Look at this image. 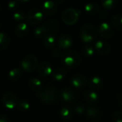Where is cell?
I'll list each match as a JSON object with an SVG mask.
<instances>
[{"label":"cell","mask_w":122,"mask_h":122,"mask_svg":"<svg viewBox=\"0 0 122 122\" xmlns=\"http://www.w3.org/2000/svg\"><path fill=\"white\" fill-rule=\"evenodd\" d=\"M61 61L66 68L74 69L81 64V57L76 51L69 50L62 54Z\"/></svg>","instance_id":"1"},{"label":"cell","mask_w":122,"mask_h":122,"mask_svg":"<svg viewBox=\"0 0 122 122\" xmlns=\"http://www.w3.org/2000/svg\"><path fill=\"white\" fill-rule=\"evenodd\" d=\"M97 35L98 29L92 24H86L84 25L80 31V38L81 41L86 44L93 42L97 39Z\"/></svg>","instance_id":"2"},{"label":"cell","mask_w":122,"mask_h":122,"mask_svg":"<svg viewBox=\"0 0 122 122\" xmlns=\"http://www.w3.org/2000/svg\"><path fill=\"white\" fill-rule=\"evenodd\" d=\"M36 97L43 104L50 105L54 104L56 99V90L53 86H47L42 92H37Z\"/></svg>","instance_id":"3"},{"label":"cell","mask_w":122,"mask_h":122,"mask_svg":"<svg viewBox=\"0 0 122 122\" xmlns=\"http://www.w3.org/2000/svg\"><path fill=\"white\" fill-rule=\"evenodd\" d=\"M79 17V11L74 8H69L64 10L62 14V20L67 25L76 24Z\"/></svg>","instance_id":"4"},{"label":"cell","mask_w":122,"mask_h":122,"mask_svg":"<svg viewBox=\"0 0 122 122\" xmlns=\"http://www.w3.org/2000/svg\"><path fill=\"white\" fill-rule=\"evenodd\" d=\"M21 65L24 71L31 72L36 69L38 66V60L34 55H27L22 59Z\"/></svg>","instance_id":"5"},{"label":"cell","mask_w":122,"mask_h":122,"mask_svg":"<svg viewBox=\"0 0 122 122\" xmlns=\"http://www.w3.org/2000/svg\"><path fill=\"white\" fill-rule=\"evenodd\" d=\"M44 18V14L42 13L41 11H40L38 9H31L26 17V19L27 22L31 25H36L40 23Z\"/></svg>","instance_id":"6"},{"label":"cell","mask_w":122,"mask_h":122,"mask_svg":"<svg viewBox=\"0 0 122 122\" xmlns=\"http://www.w3.org/2000/svg\"><path fill=\"white\" fill-rule=\"evenodd\" d=\"M2 102L4 106L8 109H14L17 107L19 101L15 94L11 92H7L3 95Z\"/></svg>","instance_id":"7"},{"label":"cell","mask_w":122,"mask_h":122,"mask_svg":"<svg viewBox=\"0 0 122 122\" xmlns=\"http://www.w3.org/2000/svg\"><path fill=\"white\" fill-rule=\"evenodd\" d=\"M99 33L102 38L109 39L114 34V29L109 23L102 22L99 26Z\"/></svg>","instance_id":"8"},{"label":"cell","mask_w":122,"mask_h":122,"mask_svg":"<svg viewBox=\"0 0 122 122\" xmlns=\"http://www.w3.org/2000/svg\"><path fill=\"white\" fill-rule=\"evenodd\" d=\"M60 99L64 102L71 103L77 99V94L73 89L66 88L61 91L60 94Z\"/></svg>","instance_id":"9"},{"label":"cell","mask_w":122,"mask_h":122,"mask_svg":"<svg viewBox=\"0 0 122 122\" xmlns=\"http://www.w3.org/2000/svg\"><path fill=\"white\" fill-rule=\"evenodd\" d=\"M94 50L100 55H107L111 51V46L106 41L99 40L95 43Z\"/></svg>","instance_id":"10"},{"label":"cell","mask_w":122,"mask_h":122,"mask_svg":"<svg viewBox=\"0 0 122 122\" xmlns=\"http://www.w3.org/2000/svg\"><path fill=\"white\" fill-rule=\"evenodd\" d=\"M71 84L76 89L84 88L87 84L86 78L82 74H74L71 78Z\"/></svg>","instance_id":"11"},{"label":"cell","mask_w":122,"mask_h":122,"mask_svg":"<svg viewBox=\"0 0 122 122\" xmlns=\"http://www.w3.org/2000/svg\"><path fill=\"white\" fill-rule=\"evenodd\" d=\"M58 9V5L55 1H47L44 2L41 6V11L44 14L50 16L56 13Z\"/></svg>","instance_id":"12"},{"label":"cell","mask_w":122,"mask_h":122,"mask_svg":"<svg viewBox=\"0 0 122 122\" xmlns=\"http://www.w3.org/2000/svg\"><path fill=\"white\" fill-rule=\"evenodd\" d=\"M58 46L61 49H67L70 48L73 44V41L71 36L68 34H61L58 41H57Z\"/></svg>","instance_id":"13"},{"label":"cell","mask_w":122,"mask_h":122,"mask_svg":"<svg viewBox=\"0 0 122 122\" xmlns=\"http://www.w3.org/2000/svg\"><path fill=\"white\" fill-rule=\"evenodd\" d=\"M44 26L46 29L47 34L55 35L57 32H59L60 29V26L59 22L55 19H48L44 24Z\"/></svg>","instance_id":"14"},{"label":"cell","mask_w":122,"mask_h":122,"mask_svg":"<svg viewBox=\"0 0 122 122\" xmlns=\"http://www.w3.org/2000/svg\"><path fill=\"white\" fill-rule=\"evenodd\" d=\"M38 71L42 76H49L52 74L53 69L51 65L49 62L43 61L39 65Z\"/></svg>","instance_id":"15"},{"label":"cell","mask_w":122,"mask_h":122,"mask_svg":"<svg viewBox=\"0 0 122 122\" xmlns=\"http://www.w3.org/2000/svg\"><path fill=\"white\" fill-rule=\"evenodd\" d=\"M89 86L93 90H99L104 86V81L98 76H94L89 80Z\"/></svg>","instance_id":"16"},{"label":"cell","mask_w":122,"mask_h":122,"mask_svg":"<svg viewBox=\"0 0 122 122\" xmlns=\"http://www.w3.org/2000/svg\"><path fill=\"white\" fill-rule=\"evenodd\" d=\"M84 98L86 103L89 104H94L98 102L99 95L93 90H87L84 94Z\"/></svg>","instance_id":"17"},{"label":"cell","mask_w":122,"mask_h":122,"mask_svg":"<svg viewBox=\"0 0 122 122\" xmlns=\"http://www.w3.org/2000/svg\"><path fill=\"white\" fill-rule=\"evenodd\" d=\"M29 32V26L26 23L20 22L15 29V34L20 38L25 37Z\"/></svg>","instance_id":"18"},{"label":"cell","mask_w":122,"mask_h":122,"mask_svg":"<svg viewBox=\"0 0 122 122\" xmlns=\"http://www.w3.org/2000/svg\"><path fill=\"white\" fill-rule=\"evenodd\" d=\"M86 115L91 120H98L100 117V112L97 107H91L86 109Z\"/></svg>","instance_id":"19"},{"label":"cell","mask_w":122,"mask_h":122,"mask_svg":"<svg viewBox=\"0 0 122 122\" xmlns=\"http://www.w3.org/2000/svg\"><path fill=\"white\" fill-rule=\"evenodd\" d=\"M44 45L45 46L46 48L47 49H52L54 48L56 43H57V40L56 38L55 35H52V34H47L43 41Z\"/></svg>","instance_id":"20"},{"label":"cell","mask_w":122,"mask_h":122,"mask_svg":"<svg viewBox=\"0 0 122 122\" xmlns=\"http://www.w3.org/2000/svg\"><path fill=\"white\" fill-rule=\"evenodd\" d=\"M60 116L65 121H69L73 117V110L70 107H63L60 110Z\"/></svg>","instance_id":"21"},{"label":"cell","mask_w":122,"mask_h":122,"mask_svg":"<svg viewBox=\"0 0 122 122\" xmlns=\"http://www.w3.org/2000/svg\"><path fill=\"white\" fill-rule=\"evenodd\" d=\"M51 76L55 81H62L66 77V71L63 68H57L53 71Z\"/></svg>","instance_id":"22"},{"label":"cell","mask_w":122,"mask_h":122,"mask_svg":"<svg viewBox=\"0 0 122 122\" xmlns=\"http://www.w3.org/2000/svg\"><path fill=\"white\" fill-rule=\"evenodd\" d=\"M100 7L98 4L97 3H89L86 4L84 6V10L85 11L90 15H94L97 14L99 11Z\"/></svg>","instance_id":"23"},{"label":"cell","mask_w":122,"mask_h":122,"mask_svg":"<svg viewBox=\"0 0 122 122\" xmlns=\"http://www.w3.org/2000/svg\"><path fill=\"white\" fill-rule=\"evenodd\" d=\"M29 86L33 91L39 92L42 88V83L37 78H31L29 81Z\"/></svg>","instance_id":"24"},{"label":"cell","mask_w":122,"mask_h":122,"mask_svg":"<svg viewBox=\"0 0 122 122\" xmlns=\"http://www.w3.org/2000/svg\"><path fill=\"white\" fill-rule=\"evenodd\" d=\"M33 34L35 37H36L38 39H41V38L45 37L47 35V31H46V29L45 28V26L44 25H41V26H36L34 29Z\"/></svg>","instance_id":"25"},{"label":"cell","mask_w":122,"mask_h":122,"mask_svg":"<svg viewBox=\"0 0 122 122\" xmlns=\"http://www.w3.org/2000/svg\"><path fill=\"white\" fill-rule=\"evenodd\" d=\"M22 72L19 68H14L9 72V78L10 80L16 81H18L21 76Z\"/></svg>","instance_id":"26"},{"label":"cell","mask_w":122,"mask_h":122,"mask_svg":"<svg viewBox=\"0 0 122 122\" xmlns=\"http://www.w3.org/2000/svg\"><path fill=\"white\" fill-rule=\"evenodd\" d=\"M10 43L9 37L4 33L0 32V50H4L6 49Z\"/></svg>","instance_id":"27"},{"label":"cell","mask_w":122,"mask_h":122,"mask_svg":"<svg viewBox=\"0 0 122 122\" xmlns=\"http://www.w3.org/2000/svg\"><path fill=\"white\" fill-rule=\"evenodd\" d=\"M112 24L117 29L122 30V14H115L111 19Z\"/></svg>","instance_id":"28"},{"label":"cell","mask_w":122,"mask_h":122,"mask_svg":"<svg viewBox=\"0 0 122 122\" xmlns=\"http://www.w3.org/2000/svg\"><path fill=\"white\" fill-rule=\"evenodd\" d=\"M82 54L85 57H92L94 54V47L89 44H85L82 47Z\"/></svg>","instance_id":"29"},{"label":"cell","mask_w":122,"mask_h":122,"mask_svg":"<svg viewBox=\"0 0 122 122\" xmlns=\"http://www.w3.org/2000/svg\"><path fill=\"white\" fill-rule=\"evenodd\" d=\"M117 4V1L115 0H104L101 2L102 6L106 10L113 9Z\"/></svg>","instance_id":"30"},{"label":"cell","mask_w":122,"mask_h":122,"mask_svg":"<svg viewBox=\"0 0 122 122\" xmlns=\"http://www.w3.org/2000/svg\"><path fill=\"white\" fill-rule=\"evenodd\" d=\"M26 16L25 13L21 10L16 11L13 14V18L16 21H21L24 20L26 19Z\"/></svg>","instance_id":"31"},{"label":"cell","mask_w":122,"mask_h":122,"mask_svg":"<svg viewBox=\"0 0 122 122\" xmlns=\"http://www.w3.org/2000/svg\"><path fill=\"white\" fill-rule=\"evenodd\" d=\"M16 108L20 112H26V111L29 109L30 104L26 101H20V102H19Z\"/></svg>","instance_id":"32"},{"label":"cell","mask_w":122,"mask_h":122,"mask_svg":"<svg viewBox=\"0 0 122 122\" xmlns=\"http://www.w3.org/2000/svg\"><path fill=\"white\" fill-rule=\"evenodd\" d=\"M74 111L77 115H82L86 112V109L81 104H76L74 107Z\"/></svg>","instance_id":"33"},{"label":"cell","mask_w":122,"mask_h":122,"mask_svg":"<svg viewBox=\"0 0 122 122\" xmlns=\"http://www.w3.org/2000/svg\"><path fill=\"white\" fill-rule=\"evenodd\" d=\"M18 6V1H10L7 4V7L8 9L10 11H14L15 10Z\"/></svg>","instance_id":"34"},{"label":"cell","mask_w":122,"mask_h":122,"mask_svg":"<svg viewBox=\"0 0 122 122\" xmlns=\"http://www.w3.org/2000/svg\"><path fill=\"white\" fill-rule=\"evenodd\" d=\"M112 119L114 122H122V113L117 112L112 115Z\"/></svg>","instance_id":"35"},{"label":"cell","mask_w":122,"mask_h":122,"mask_svg":"<svg viewBox=\"0 0 122 122\" xmlns=\"http://www.w3.org/2000/svg\"><path fill=\"white\" fill-rule=\"evenodd\" d=\"M52 55L54 57H59L61 55V50L59 48H56L54 49V51H52Z\"/></svg>","instance_id":"36"},{"label":"cell","mask_w":122,"mask_h":122,"mask_svg":"<svg viewBox=\"0 0 122 122\" xmlns=\"http://www.w3.org/2000/svg\"><path fill=\"white\" fill-rule=\"evenodd\" d=\"M108 16H109V13H108V11H105V10L102 11H100V13H99V18H100V19H105V18H107Z\"/></svg>","instance_id":"37"},{"label":"cell","mask_w":122,"mask_h":122,"mask_svg":"<svg viewBox=\"0 0 122 122\" xmlns=\"http://www.w3.org/2000/svg\"><path fill=\"white\" fill-rule=\"evenodd\" d=\"M0 122H9V120L6 116L0 114Z\"/></svg>","instance_id":"38"},{"label":"cell","mask_w":122,"mask_h":122,"mask_svg":"<svg viewBox=\"0 0 122 122\" xmlns=\"http://www.w3.org/2000/svg\"><path fill=\"white\" fill-rule=\"evenodd\" d=\"M119 107H120L121 109H122V100L120 102V103H119Z\"/></svg>","instance_id":"39"},{"label":"cell","mask_w":122,"mask_h":122,"mask_svg":"<svg viewBox=\"0 0 122 122\" xmlns=\"http://www.w3.org/2000/svg\"><path fill=\"white\" fill-rule=\"evenodd\" d=\"M0 9H1V4H0Z\"/></svg>","instance_id":"40"},{"label":"cell","mask_w":122,"mask_h":122,"mask_svg":"<svg viewBox=\"0 0 122 122\" xmlns=\"http://www.w3.org/2000/svg\"><path fill=\"white\" fill-rule=\"evenodd\" d=\"M0 26H1V21H0Z\"/></svg>","instance_id":"41"}]
</instances>
